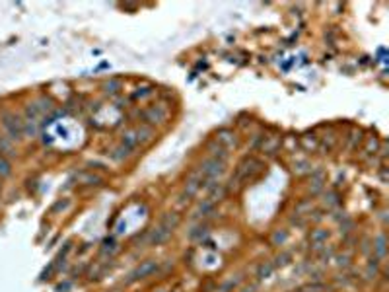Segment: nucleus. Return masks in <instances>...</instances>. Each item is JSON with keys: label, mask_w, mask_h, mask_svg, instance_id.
<instances>
[{"label": "nucleus", "mask_w": 389, "mask_h": 292, "mask_svg": "<svg viewBox=\"0 0 389 292\" xmlns=\"http://www.w3.org/2000/svg\"><path fill=\"white\" fill-rule=\"evenodd\" d=\"M310 209H311V203H310V201H302V203L296 207L294 214H296V216H304V214H306V211H310Z\"/></svg>", "instance_id": "34"}, {"label": "nucleus", "mask_w": 389, "mask_h": 292, "mask_svg": "<svg viewBox=\"0 0 389 292\" xmlns=\"http://www.w3.org/2000/svg\"><path fill=\"white\" fill-rule=\"evenodd\" d=\"M12 174V164L6 156L0 154V178H8Z\"/></svg>", "instance_id": "27"}, {"label": "nucleus", "mask_w": 389, "mask_h": 292, "mask_svg": "<svg viewBox=\"0 0 389 292\" xmlns=\"http://www.w3.org/2000/svg\"><path fill=\"white\" fill-rule=\"evenodd\" d=\"M239 282H241V276H235V278L232 276V278H228V280L222 284V288H220V290H222V292H230V290H232V288H235Z\"/></svg>", "instance_id": "32"}, {"label": "nucleus", "mask_w": 389, "mask_h": 292, "mask_svg": "<svg viewBox=\"0 0 389 292\" xmlns=\"http://www.w3.org/2000/svg\"><path fill=\"white\" fill-rule=\"evenodd\" d=\"M119 90H121V80H117V78H111L109 82L103 84V92L105 94H117Z\"/></svg>", "instance_id": "31"}, {"label": "nucleus", "mask_w": 389, "mask_h": 292, "mask_svg": "<svg viewBox=\"0 0 389 292\" xmlns=\"http://www.w3.org/2000/svg\"><path fill=\"white\" fill-rule=\"evenodd\" d=\"M379 179L385 183L387 181V168L385 166H381V170H379Z\"/></svg>", "instance_id": "37"}, {"label": "nucleus", "mask_w": 389, "mask_h": 292, "mask_svg": "<svg viewBox=\"0 0 389 292\" xmlns=\"http://www.w3.org/2000/svg\"><path fill=\"white\" fill-rule=\"evenodd\" d=\"M273 273H275V265H273V261H263L261 265L257 267L255 276H257V280H265V278L273 276Z\"/></svg>", "instance_id": "15"}, {"label": "nucleus", "mask_w": 389, "mask_h": 292, "mask_svg": "<svg viewBox=\"0 0 389 292\" xmlns=\"http://www.w3.org/2000/svg\"><path fill=\"white\" fill-rule=\"evenodd\" d=\"M179 222H181V216H179L177 212H173V211H171V212H164L162 218H160V224L166 226V228L171 230V232L179 226Z\"/></svg>", "instance_id": "13"}, {"label": "nucleus", "mask_w": 389, "mask_h": 292, "mask_svg": "<svg viewBox=\"0 0 389 292\" xmlns=\"http://www.w3.org/2000/svg\"><path fill=\"white\" fill-rule=\"evenodd\" d=\"M152 92H154L152 88H142V90L139 88V92H135V94H133V99H144V97H146V96H150Z\"/></svg>", "instance_id": "35"}, {"label": "nucleus", "mask_w": 389, "mask_h": 292, "mask_svg": "<svg viewBox=\"0 0 389 292\" xmlns=\"http://www.w3.org/2000/svg\"><path fill=\"white\" fill-rule=\"evenodd\" d=\"M302 146H304L306 150H315L317 146H319V138L315 134H304L302 136Z\"/></svg>", "instance_id": "23"}, {"label": "nucleus", "mask_w": 389, "mask_h": 292, "mask_svg": "<svg viewBox=\"0 0 389 292\" xmlns=\"http://www.w3.org/2000/svg\"><path fill=\"white\" fill-rule=\"evenodd\" d=\"M327 290V284L321 282V280H311L308 284H302L296 292H325Z\"/></svg>", "instance_id": "17"}, {"label": "nucleus", "mask_w": 389, "mask_h": 292, "mask_svg": "<svg viewBox=\"0 0 389 292\" xmlns=\"http://www.w3.org/2000/svg\"><path fill=\"white\" fill-rule=\"evenodd\" d=\"M68 205V201H59L55 207H53V212H57V211H61V209H64Z\"/></svg>", "instance_id": "38"}, {"label": "nucleus", "mask_w": 389, "mask_h": 292, "mask_svg": "<svg viewBox=\"0 0 389 292\" xmlns=\"http://www.w3.org/2000/svg\"><path fill=\"white\" fill-rule=\"evenodd\" d=\"M325 181H327V176H325L323 170H315V172H311V174H310V191H311L313 195L319 193V191H323Z\"/></svg>", "instance_id": "10"}, {"label": "nucleus", "mask_w": 389, "mask_h": 292, "mask_svg": "<svg viewBox=\"0 0 389 292\" xmlns=\"http://www.w3.org/2000/svg\"><path fill=\"white\" fill-rule=\"evenodd\" d=\"M323 205H325L327 209H339V207H341V195H339L337 191H329V193H325V197H323Z\"/></svg>", "instance_id": "18"}, {"label": "nucleus", "mask_w": 389, "mask_h": 292, "mask_svg": "<svg viewBox=\"0 0 389 292\" xmlns=\"http://www.w3.org/2000/svg\"><path fill=\"white\" fill-rule=\"evenodd\" d=\"M373 251H375V257H377L379 261L385 257V253H387V240H385L383 234H379V236L373 240Z\"/></svg>", "instance_id": "16"}, {"label": "nucleus", "mask_w": 389, "mask_h": 292, "mask_svg": "<svg viewBox=\"0 0 389 292\" xmlns=\"http://www.w3.org/2000/svg\"><path fill=\"white\" fill-rule=\"evenodd\" d=\"M119 249V243L113 238H105L101 243V255H113Z\"/></svg>", "instance_id": "22"}, {"label": "nucleus", "mask_w": 389, "mask_h": 292, "mask_svg": "<svg viewBox=\"0 0 389 292\" xmlns=\"http://www.w3.org/2000/svg\"><path fill=\"white\" fill-rule=\"evenodd\" d=\"M360 142H362V130H360V129H354V130L350 132V136H348V148H350V150H356Z\"/></svg>", "instance_id": "24"}, {"label": "nucleus", "mask_w": 389, "mask_h": 292, "mask_svg": "<svg viewBox=\"0 0 389 292\" xmlns=\"http://www.w3.org/2000/svg\"><path fill=\"white\" fill-rule=\"evenodd\" d=\"M294 174H311V164L308 160H300V162H294Z\"/></svg>", "instance_id": "28"}, {"label": "nucleus", "mask_w": 389, "mask_h": 292, "mask_svg": "<svg viewBox=\"0 0 389 292\" xmlns=\"http://www.w3.org/2000/svg\"><path fill=\"white\" fill-rule=\"evenodd\" d=\"M175 292H181V290H175Z\"/></svg>", "instance_id": "40"}, {"label": "nucleus", "mask_w": 389, "mask_h": 292, "mask_svg": "<svg viewBox=\"0 0 389 292\" xmlns=\"http://www.w3.org/2000/svg\"><path fill=\"white\" fill-rule=\"evenodd\" d=\"M212 211H214V205H212L210 201H206V199H204V201L199 205V209L195 211V216H208Z\"/></svg>", "instance_id": "26"}, {"label": "nucleus", "mask_w": 389, "mask_h": 292, "mask_svg": "<svg viewBox=\"0 0 389 292\" xmlns=\"http://www.w3.org/2000/svg\"><path fill=\"white\" fill-rule=\"evenodd\" d=\"M329 230H323V228H315V230H311V234H310V242H311V247L315 249V251H319L325 243H327V240H329Z\"/></svg>", "instance_id": "11"}, {"label": "nucleus", "mask_w": 389, "mask_h": 292, "mask_svg": "<svg viewBox=\"0 0 389 292\" xmlns=\"http://www.w3.org/2000/svg\"><path fill=\"white\" fill-rule=\"evenodd\" d=\"M292 251H282V253H279L277 257H275V261H273V265H275V269H282V267H286V265H290L292 263Z\"/></svg>", "instance_id": "19"}, {"label": "nucleus", "mask_w": 389, "mask_h": 292, "mask_svg": "<svg viewBox=\"0 0 389 292\" xmlns=\"http://www.w3.org/2000/svg\"><path fill=\"white\" fill-rule=\"evenodd\" d=\"M257 290V284H249V286H245L241 292H255Z\"/></svg>", "instance_id": "39"}, {"label": "nucleus", "mask_w": 389, "mask_h": 292, "mask_svg": "<svg viewBox=\"0 0 389 292\" xmlns=\"http://www.w3.org/2000/svg\"><path fill=\"white\" fill-rule=\"evenodd\" d=\"M377 271H379V259H377V257H370V261H368V267H366V275H368V278L375 276V275H377Z\"/></svg>", "instance_id": "30"}, {"label": "nucleus", "mask_w": 389, "mask_h": 292, "mask_svg": "<svg viewBox=\"0 0 389 292\" xmlns=\"http://www.w3.org/2000/svg\"><path fill=\"white\" fill-rule=\"evenodd\" d=\"M160 269V265H158V261H154V259H146V261H142L139 267H135L131 273L126 275V278H124V282L126 284H133V282H139V280H144V278H148V276H152L156 271Z\"/></svg>", "instance_id": "4"}, {"label": "nucleus", "mask_w": 389, "mask_h": 292, "mask_svg": "<svg viewBox=\"0 0 389 292\" xmlns=\"http://www.w3.org/2000/svg\"><path fill=\"white\" fill-rule=\"evenodd\" d=\"M170 236H171V230H168L166 226L158 224L156 228H152L148 232V245H162V243H166L170 240Z\"/></svg>", "instance_id": "8"}, {"label": "nucleus", "mask_w": 389, "mask_h": 292, "mask_svg": "<svg viewBox=\"0 0 389 292\" xmlns=\"http://www.w3.org/2000/svg\"><path fill=\"white\" fill-rule=\"evenodd\" d=\"M216 144H220L222 148L230 150V148H233V146L237 144V136H235V132L232 129H220L216 132Z\"/></svg>", "instance_id": "9"}, {"label": "nucleus", "mask_w": 389, "mask_h": 292, "mask_svg": "<svg viewBox=\"0 0 389 292\" xmlns=\"http://www.w3.org/2000/svg\"><path fill=\"white\" fill-rule=\"evenodd\" d=\"M261 172H263V162H261V160H257V158H253V156L243 158V160L237 164V168H235V172H233V176H232V179H230L232 185L228 187V191H230L232 187H243V185H247L249 181H253Z\"/></svg>", "instance_id": "1"}, {"label": "nucleus", "mask_w": 389, "mask_h": 292, "mask_svg": "<svg viewBox=\"0 0 389 292\" xmlns=\"http://www.w3.org/2000/svg\"><path fill=\"white\" fill-rule=\"evenodd\" d=\"M286 240H288V230H277V232L273 234V238H271L273 245H284Z\"/></svg>", "instance_id": "29"}, {"label": "nucleus", "mask_w": 389, "mask_h": 292, "mask_svg": "<svg viewBox=\"0 0 389 292\" xmlns=\"http://www.w3.org/2000/svg\"><path fill=\"white\" fill-rule=\"evenodd\" d=\"M208 152H210V158H216V160H228V150L226 148H222V146L220 144H210L208 146Z\"/></svg>", "instance_id": "20"}, {"label": "nucleus", "mask_w": 389, "mask_h": 292, "mask_svg": "<svg viewBox=\"0 0 389 292\" xmlns=\"http://www.w3.org/2000/svg\"><path fill=\"white\" fill-rule=\"evenodd\" d=\"M377 148H379V140H377V136H368V142H366V146L362 148V158L368 160V158L375 156Z\"/></svg>", "instance_id": "14"}, {"label": "nucleus", "mask_w": 389, "mask_h": 292, "mask_svg": "<svg viewBox=\"0 0 389 292\" xmlns=\"http://www.w3.org/2000/svg\"><path fill=\"white\" fill-rule=\"evenodd\" d=\"M226 193H228V187H226L224 183H214V185L208 189V197H206V201H210L212 205H216L218 201H222V199L226 197Z\"/></svg>", "instance_id": "12"}, {"label": "nucleus", "mask_w": 389, "mask_h": 292, "mask_svg": "<svg viewBox=\"0 0 389 292\" xmlns=\"http://www.w3.org/2000/svg\"><path fill=\"white\" fill-rule=\"evenodd\" d=\"M204 234H206V226H199V228H195V230L189 232V238H191V240H197V238H202Z\"/></svg>", "instance_id": "36"}, {"label": "nucleus", "mask_w": 389, "mask_h": 292, "mask_svg": "<svg viewBox=\"0 0 389 292\" xmlns=\"http://www.w3.org/2000/svg\"><path fill=\"white\" fill-rule=\"evenodd\" d=\"M201 174L204 179L208 181H216L218 178H222L226 174V162L224 160H216V158H208L201 164Z\"/></svg>", "instance_id": "5"}, {"label": "nucleus", "mask_w": 389, "mask_h": 292, "mask_svg": "<svg viewBox=\"0 0 389 292\" xmlns=\"http://www.w3.org/2000/svg\"><path fill=\"white\" fill-rule=\"evenodd\" d=\"M335 265H337V267H342V269H346V267L350 265V255H348V253L337 255V257H335Z\"/></svg>", "instance_id": "33"}, {"label": "nucleus", "mask_w": 389, "mask_h": 292, "mask_svg": "<svg viewBox=\"0 0 389 292\" xmlns=\"http://www.w3.org/2000/svg\"><path fill=\"white\" fill-rule=\"evenodd\" d=\"M142 119H144V125H148V127L164 125L170 119V107L166 103H154L142 111Z\"/></svg>", "instance_id": "2"}, {"label": "nucleus", "mask_w": 389, "mask_h": 292, "mask_svg": "<svg viewBox=\"0 0 389 292\" xmlns=\"http://www.w3.org/2000/svg\"><path fill=\"white\" fill-rule=\"evenodd\" d=\"M2 127L8 134L10 140H22L24 138V121L16 115V113H10V111H4L2 113Z\"/></svg>", "instance_id": "3"}, {"label": "nucleus", "mask_w": 389, "mask_h": 292, "mask_svg": "<svg viewBox=\"0 0 389 292\" xmlns=\"http://www.w3.org/2000/svg\"><path fill=\"white\" fill-rule=\"evenodd\" d=\"M0 152H2V154H10V156L16 154L14 152V146H12V140L8 136H0Z\"/></svg>", "instance_id": "25"}, {"label": "nucleus", "mask_w": 389, "mask_h": 292, "mask_svg": "<svg viewBox=\"0 0 389 292\" xmlns=\"http://www.w3.org/2000/svg\"><path fill=\"white\" fill-rule=\"evenodd\" d=\"M201 185H202V174H201V170L191 172L189 178H187V181H185V189H183V193H181V199H183V201L193 199V197L201 191Z\"/></svg>", "instance_id": "6"}, {"label": "nucleus", "mask_w": 389, "mask_h": 292, "mask_svg": "<svg viewBox=\"0 0 389 292\" xmlns=\"http://www.w3.org/2000/svg\"><path fill=\"white\" fill-rule=\"evenodd\" d=\"M280 144H282V138L280 136H277V134H263V138H261V144H259V148L257 150H261V152H265V154H269V156H275L277 152H279V148H280Z\"/></svg>", "instance_id": "7"}, {"label": "nucleus", "mask_w": 389, "mask_h": 292, "mask_svg": "<svg viewBox=\"0 0 389 292\" xmlns=\"http://www.w3.org/2000/svg\"><path fill=\"white\" fill-rule=\"evenodd\" d=\"M131 154H133V152L128 150L126 146L119 144V146H117V148H115V150H113V152H111L109 156H111V160H115V162H121V160H124V158H128Z\"/></svg>", "instance_id": "21"}]
</instances>
